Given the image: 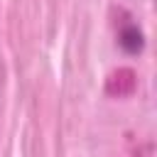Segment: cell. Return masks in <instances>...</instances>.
<instances>
[{
	"mask_svg": "<svg viewBox=\"0 0 157 157\" xmlns=\"http://www.w3.org/2000/svg\"><path fill=\"white\" fill-rule=\"evenodd\" d=\"M120 47L130 54H137L145 47V39H142V32L137 29V25H125L120 29Z\"/></svg>",
	"mask_w": 157,
	"mask_h": 157,
	"instance_id": "1",
	"label": "cell"
}]
</instances>
